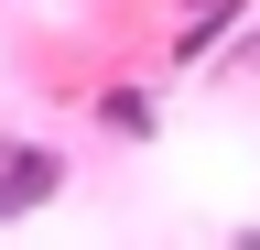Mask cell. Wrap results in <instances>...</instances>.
Returning <instances> with one entry per match:
<instances>
[{
    "label": "cell",
    "instance_id": "1",
    "mask_svg": "<svg viewBox=\"0 0 260 250\" xmlns=\"http://www.w3.org/2000/svg\"><path fill=\"white\" fill-rule=\"evenodd\" d=\"M54 185H65V163L44 142H11V152H0V217H11V207H44Z\"/></svg>",
    "mask_w": 260,
    "mask_h": 250
}]
</instances>
